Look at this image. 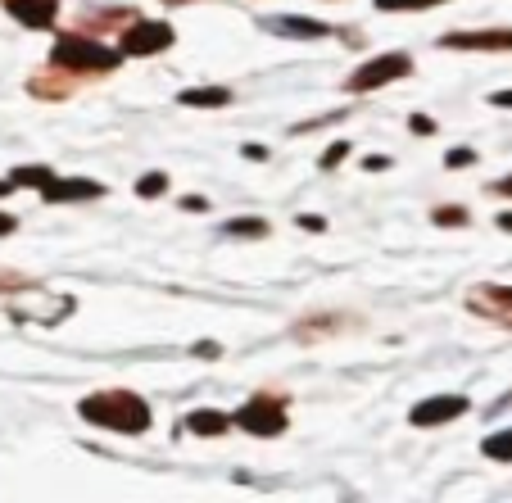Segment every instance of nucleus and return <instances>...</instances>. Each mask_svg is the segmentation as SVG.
Instances as JSON below:
<instances>
[{
    "label": "nucleus",
    "instance_id": "9b49d317",
    "mask_svg": "<svg viewBox=\"0 0 512 503\" xmlns=\"http://www.w3.org/2000/svg\"><path fill=\"white\" fill-rule=\"evenodd\" d=\"M182 105H195V109H213V105H227L232 100V91L227 87H200V91H182Z\"/></svg>",
    "mask_w": 512,
    "mask_h": 503
},
{
    "label": "nucleus",
    "instance_id": "f257e3e1",
    "mask_svg": "<svg viewBox=\"0 0 512 503\" xmlns=\"http://www.w3.org/2000/svg\"><path fill=\"white\" fill-rule=\"evenodd\" d=\"M82 417L91 426H109V431H123V436H141L150 426V408L145 399H136L132 390H100V395L82 399Z\"/></svg>",
    "mask_w": 512,
    "mask_h": 503
},
{
    "label": "nucleus",
    "instance_id": "1a4fd4ad",
    "mask_svg": "<svg viewBox=\"0 0 512 503\" xmlns=\"http://www.w3.org/2000/svg\"><path fill=\"white\" fill-rule=\"evenodd\" d=\"M41 191H46V200H96L100 186L96 182H55V177H50Z\"/></svg>",
    "mask_w": 512,
    "mask_h": 503
},
{
    "label": "nucleus",
    "instance_id": "20e7f679",
    "mask_svg": "<svg viewBox=\"0 0 512 503\" xmlns=\"http://www.w3.org/2000/svg\"><path fill=\"white\" fill-rule=\"evenodd\" d=\"M173 46V28L168 23H132V28L123 32V50L127 55H159V50Z\"/></svg>",
    "mask_w": 512,
    "mask_h": 503
},
{
    "label": "nucleus",
    "instance_id": "7ed1b4c3",
    "mask_svg": "<svg viewBox=\"0 0 512 503\" xmlns=\"http://www.w3.org/2000/svg\"><path fill=\"white\" fill-rule=\"evenodd\" d=\"M408 68H413V59H408V55H381V59L363 64L354 78H349V91H377V87H386V82L404 78Z\"/></svg>",
    "mask_w": 512,
    "mask_h": 503
},
{
    "label": "nucleus",
    "instance_id": "aec40b11",
    "mask_svg": "<svg viewBox=\"0 0 512 503\" xmlns=\"http://www.w3.org/2000/svg\"><path fill=\"white\" fill-rule=\"evenodd\" d=\"M14 232V218H10V213H0V236H10Z\"/></svg>",
    "mask_w": 512,
    "mask_h": 503
},
{
    "label": "nucleus",
    "instance_id": "39448f33",
    "mask_svg": "<svg viewBox=\"0 0 512 503\" xmlns=\"http://www.w3.org/2000/svg\"><path fill=\"white\" fill-rule=\"evenodd\" d=\"M236 422H241L250 436H281V431H286V413H281L272 399H254V404H245Z\"/></svg>",
    "mask_w": 512,
    "mask_h": 503
},
{
    "label": "nucleus",
    "instance_id": "dca6fc26",
    "mask_svg": "<svg viewBox=\"0 0 512 503\" xmlns=\"http://www.w3.org/2000/svg\"><path fill=\"white\" fill-rule=\"evenodd\" d=\"M426 5H440V0H377V10H426Z\"/></svg>",
    "mask_w": 512,
    "mask_h": 503
},
{
    "label": "nucleus",
    "instance_id": "4468645a",
    "mask_svg": "<svg viewBox=\"0 0 512 503\" xmlns=\"http://www.w3.org/2000/svg\"><path fill=\"white\" fill-rule=\"evenodd\" d=\"M223 232H227V236H263V232H268V227H263V223H254V218H236V223H227Z\"/></svg>",
    "mask_w": 512,
    "mask_h": 503
},
{
    "label": "nucleus",
    "instance_id": "f8f14e48",
    "mask_svg": "<svg viewBox=\"0 0 512 503\" xmlns=\"http://www.w3.org/2000/svg\"><path fill=\"white\" fill-rule=\"evenodd\" d=\"M272 32H281V37H327V28H322V23H309V19H277Z\"/></svg>",
    "mask_w": 512,
    "mask_h": 503
},
{
    "label": "nucleus",
    "instance_id": "f3484780",
    "mask_svg": "<svg viewBox=\"0 0 512 503\" xmlns=\"http://www.w3.org/2000/svg\"><path fill=\"white\" fill-rule=\"evenodd\" d=\"M435 223L458 227V223H467V213H463V209H435Z\"/></svg>",
    "mask_w": 512,
    "mask_h": 503
},
{
    "label": "nucleus",
    "instance_id": "423d86ee",
    "mask_svg": "<svg viewBox=\"0 0 512 503\" xmlns=\"http://www.w3.org/2000/svg\"><path fill=\"white\" fill-rule=\"evenodd\" d=\"M458 413H467L463 395H445V399H426L413 408V426H435V422H454Z\"/></svg>",
    "mask_w": 512,
    "mask_h": 503
},
{
    "label": "nucleus",
    "instance_id": "9d476101",
    "mask_svg": "<svg viewBox=\"0 0 512 503\" xmlns=\"http://www.w3.org/2000/svg\"><path fill=\"white\" fill-rule=\"evenodd\" d=\"M186 431H191V436H223V431H227V417L213 413V408H200V413L186 417Z\"/></svg>",
    "mask_w": 512,
    "mask_h": 503
},
{
    "label": "nucleus",
    "instance_id": "f03ea898",
    "mask_svg": "<svg viewBox=\"0 0 512 503\" xmlns=\"http://www.w3.org/2000/svg\"><path fill=\"white\" fill-rule=\"evenodd\" d=\"M55 64L59 68H78V73H105L118 64V50L96 46L87 37H59L55 41Z\"/></svg>",
    "mask_w": 512,
    "mask_h": 503
},
{
    "label": "nucleus",
    "instance_id": "ddd939ff",
    "mask_svg": "<svg viewBox=\"0 0 512 503\" xmlns=\"http://www.w3.org/2000/svg\"><path fill=\"white\" fill-rule=\"evenodd\" d=\"M485 454L499 458V463H512V431H499V436L485 440Z\"/></svg>",
    "mask_w": 512,
    "mask_h": 503
},
{
    "label": "nucleus",
    "instance_id": "2eb2a0df",
    "mask_svg": "<svg viewBox=\"0 0 512 503\" xmlns=\"http://www.w3.org/2000/svg\"><path fill=\"white\" fill-rule=\"evenodd\" d=\"M164 186H168V177H164V173H150V177H141V182H136V191H141L145 200H155V195L164 191Z\"/></svg>",
    "mask_w": 512,
    "mask_h": 503
},
{
    "label": "nucleus",
    "instance_id": "412c9836",
    "mask_svg": "<svg viewBox=\"0 0 512 503\" xmlns=\"http://www.w3.org/2000/svg\"><path fill=\"white\" fill-rule=\"evenodd\" d=\"M499 227H503V232H512V213H503V218H499Z\"/></svg>",
    "mask_w": 512,
    "mask_h": 503
},
{
    "label": "nucleus",
    "instance_id": "a211bd4d",
    "mask_svg": "<svg viewBox=\"0 0 512 503\" xmlns=\"http://www.w3.org/2000/svg\"><path fill=\"white\" fill-rule=\"evenodd\" d=\"M345 155H349V146H345V141H336V146H331L327 155H322V168H336V164H340V159H345Z\"/></svg>",
    "mask_w": 512,
    "mask_h": 503
},
{
    "label": "nucleus",
    "instance_id": "6e6552de",
    "mask_svg": "<svg viewBox=\"0 0 512 503\" xmlns=\"http://www.w3.org/2000/svg\"><path fill=\"white\" fill-rule=\"evenodd\" d=\"M445 46H463V50H512V32H454V37H445Z\"/></svg>",
    "mask_w": 512,
    "mask_h": 503
},
{
    "label": "nucleus",
    "instance_id": "0eeeda50",
    "mask_svg": "<svg viewBox=\"0 0 512 503\" xmlns=\"http://www.w3.org/2000/svg\"><path fill=\"white\" fill-rule=\"evenodd\" d=\"M10 14L23 23V28H50L55 0H10Z\"/></svg>",
    "mask_w": 512,
    "mask_h": 503
},
{
    "label": "nucleus",
    "instance_id": "b1692460",
    "mask_svg": "<svg viewBox=\"0 0 512 503\" xmlns=\"http://www.w3.org/2000/svg\"><path fill=\"white\" fill-rule=\"evenodd\" d=\"M168 5H177V0H168Z\"/></svg>",
    "mask_w": 512,
    "mask_h": 503
},
{
    "label": "nucleus",
    "instance_id": "4be33fe9",
    "mask_svg": "<svg viewBox=\"0 0 512 503\" xmlns=\"http://www.w3.org/2000/svg\"><path fill=\"white\" fill-rule=\"evenodd\" d=\"M499 191H508V195H512V177H508V182H499Z\"/></svg>",
    "mask_w": 512,
    "mask_h": 503
},
{
    "label": "nucleus",
    "instance_id": "5701e85b",
    "mask_svg": "<svg viewBox=\"0 0 512 503\" xmlns=\"http://www.w3.org/2000/svg\"><path fill=\"white\" fill-rule=\"evenodd\" d=\"M0 195H10V182H0Z\"/></svg>",
    "mask_w": 512,
    "mask_h": 503
},
{
    "label": "nucleus",
    "instance_id": "6ab92c4d",
    "mask_svg": "<svg viewBox=\"0 0 512 503\" xmlns=\"http://www.w3.org/2000/svg\"><path fill=\"white\" fill-rule=\"evenodd\" d=\"M472 164V150H449V168H467Z\"/></svg>",
    "mask_w": 512,
    "mask_h": 503
}]
</instances>
